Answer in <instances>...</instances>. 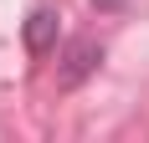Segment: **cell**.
Segmentation results:
<instances>
[{"instance_id": "6da1fadb", "label": "cell", "mask_w": 149, "mask_h": 143, "mask_svg": "<svg viewBox=\"0 0 149 143\" xmlns=\"http://www.w3.org/2000/svg\"><path fill=\"white\" fill-rule=\"evenodd\" d=\"M98 61H103V46L93 41V36H77V41H67V51H62V67H57V87H77L82 77H93V72H98Z\"/></svg>"}, {"instance_id": "7a4b0ae2", "label": "cell", "mask_w": 149, "mask_h": 143, "mask_svg": "<svg viewBox=\"0 0 149 143\" xmlns=\"http://www.w3.org/2000/svg\"><path fill=\"white\" fill-rule=\"evenodd\" d=\"M57 46V10H46V5H36V10L26 15V51H52Z\"/></svg>"}, {"instance_id": "3957f363", "label": "cell", "mask_w": 149, "mask_h": 143, "mask_svg": "<svg viewBox=\"0 0 149 143\" xmlns=\"http://www.w3.org/2000/svg\"><path fill=\"white\" fill-rule=\"evenodd\" d=\"M93 5H118V0H93Z\"/></svg>"}]
</instances>
